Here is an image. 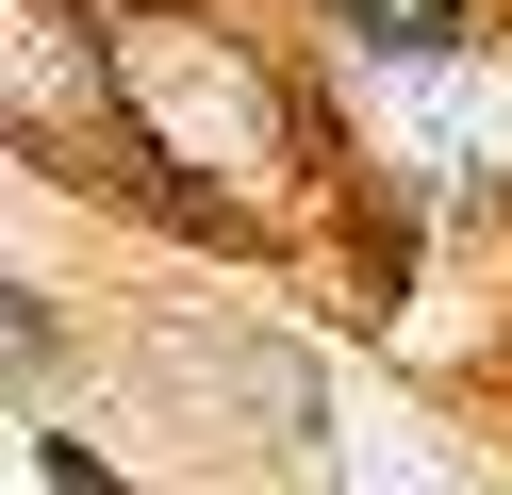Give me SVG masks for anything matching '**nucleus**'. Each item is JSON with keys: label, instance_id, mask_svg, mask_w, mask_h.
Returning a JSON list of instances; mask_svg holds the SVG:
<instances>
[{"label": "nucleus", "instance_id": "f03ea898", "mask_svg": "<svg viewBox=\"0 0 512 495\" xmlns=\"http://www.w3.org/2000/svg\"><path fill=\"white\" fill-rule=\"evenodd\" d=\"M34 462H50V495H133L116 462H83V446H34Z\"/></svg>", "mask_w": 512, "mask_h": 495}, {"label": "nucleus", "instance_id": "f257e3e1", "mask_svg": "<svg viewBox=\"0 0 512 495\" xmlns=\"http://www.w3.org/2000/svg\"><path fill=\"white\" fill-rule=\"evenodd\" d=\"M347 17L397 33V50H446V33H463V0H347Z\"/></svg>", "mask_w": 512, "mask_h": 495}]
</instances>
